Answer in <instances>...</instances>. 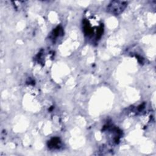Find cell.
<instances>
[{
    "instance_id": "cell-2",
    "label": "cell",
    "mask_w": 156,
    "mask_h": 156,
    "mask_svg": "<svg viewBox=\"0 0 156 156\" xmlns=\"http://www.w3.org/2000/svg\"><path fill=\"white\" fill-rule=\"evenodd\" d=\"M60 145V141L59 140L58 138H53L50 141H49V146L50 147H52V148H56V147H58Z\"/></svg>"
},
{
    "instance_id": "cell-1",
    "label": "cell",
    "mask_w": 156,
    "mask_h": 156,
    "mask_svg": "<svg viewBox=\"0 0 156 156\" xmlns=\"http://www.w3.org/2000/svg\"><path fill=\"white\" fill-rule=\"evenodd\" d=\"M127 4V3L124 1H112L107 7V10L112 14L118 15L124 10Z\"/></svg>"
}]
</instances>
